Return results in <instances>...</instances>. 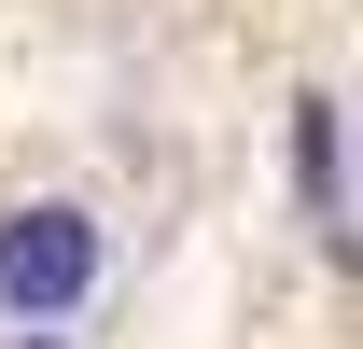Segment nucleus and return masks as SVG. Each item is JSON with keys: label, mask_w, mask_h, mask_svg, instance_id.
<instances>
[{"label": "nucleus", "mask_w": 363, "mask_h": 349, "mask_svg": "<svg viewBox=\"0 0 363 349\" xmlns=\"http://www.w3.org/2000/svg\"><path fill=\"white\" fill-rule=\"evenodd\" d=\"M84 294H98V223H84V210H56V196H43V210L0 223V307H14L28 336H43L56 307H84Z\"/></svg>", "instance_id": "obj_1"}, {"label": "nucleus", "mask_w": 363, "mask_h": 349, "mask_svg": "<svg viewBox=\"0 0 363 349\" xmlns=\"http://www.w3.org/2000/svg\"><path fill=\"white\" fill-rule=\"evenodd\" d=\"M294 182H308V210H335V98L294 112Z\"/></svg>", "instance_id": "obj_2"}, {"label": "nucleus", "mask_w": 363, "mask_h": 349, "mask_svg": "<svg viewBox=\"0 0 363 349\" xmlns=\"http://www.w3.org/2000/svg\"><path fill=\"white\" fill-rule=\"evenodd\" d=\"M0 349H56V336H0Z\"/></svg>", "instance_id": "obj_3"}]
</instances>
